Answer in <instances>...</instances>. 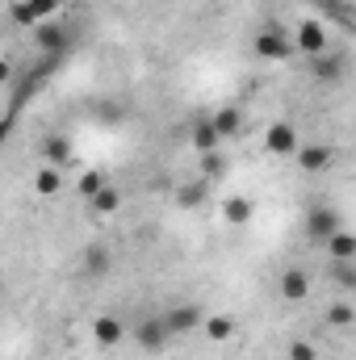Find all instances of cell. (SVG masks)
I'll return each mask as SVG.
<instances>
[{"label":"cell","mask_w":356,"mask_h":360,"mask_svg":"<svg viewBox=\"0 0 356 360\" xmlns=\"http://www.w3.org/2000/svg\"><path fill=\"white\" fill-rule=\"evenodd\" d=\"M293 160H298V168H302V172H323V168H331L336 147H327V143H302Z\"/></svg>","instance_id":"30bf717a"},{"label":"cell","mask_w":356,"mask_h":360,"mask_svg":"<svg viewBox=\"0 0 356 360\" xmlns=\"http://www.w3.org/2000/svg\"><path fill=\"white\" fill-rule=\"evenodd\" d=\"M164 323H168V331L172 335H189V331H197L201 323H205V310L201 306H172V310H164Z\"/></svg>","instance_id":"9c48e42d"},{"label":"cell","mask_w":356,"mask_h":360,"mask_svg":"<svg viewBox=\"0 0 356 360\" xmlns=\"http://www.w3.org/2000/svg\"><path fill=\"white\" fill-rule=\"evenodd\" d=\"M210 117H214L222 143H227V139H239V130H243V113H239L235 105H227V109H218V113H210Z\"/></svg>","instance_id":"d6986e66"},{"label":"cell","mask_w":356,"mask_h":360,"mask_svg":"<svg viewBox=\"0 0 356 360\" xmlns=\"http://www.w3.org/2000/svg\"><path fill=\"white\" fill-rule=\"evenodd\" d=\"M193 147H197V155L222 151V134H218L214 117H197V122H193Z\"/></svg>","instance_id":"7c38bea8"},{"label":"cell","mask_w":356,"mask_h":360,"mask_svg":"<svg viewBox=\"0 0 356 360\" xmlns=\"http://www.w3.org/2000/svg\"><path fill=\"white\" fill-rule=\"evenodd\" d=\"M252 214H256L252 197H227V201H222V218H227L231 226H248V222H252Z\"/></svg>","instance_id":"ac0fdd59"},{"label":"cell","mask_w":356,"mask_h":360,"mask_svg":"<svg viewBox=\"0 0 356 360\" xmlns=\"http://www.w3.org/2000/svg\"><path fill=\"white\" fill-rule=\"evenodd\" d=\"M201 176H205V180H222V176H227V160H222V151L201 155Z\"/></svg>","instance_id":"d4e9b609"},{"label":"cell","mask_w":356,"mask_h":360,"mask_svg":"<svg viewBox=\"0 0 356 360\" xmlns=\"http://www.w3.org/2000/svg\"><path fill=\"white\" fill-rule=\"evenodd\" d=\"M84 272H89L92 281L109 276V272H113V252H109L105 243H89V248H84Z\"/></svg>","instance_id":"9a60e30c"},{"label":"cell","mask_w":356,"mask_h":360,"mask_svg":"<svg viewBox=\"0 0 356 360\" xmlns=\"http://www.w3.org/2000/svg\"><path fill=\"white\" fill-rule=\"evenodd\" d=\"M30 38H34V46L38 51H46V55H63L68 51V25L63 21H42V25H34L30 30Z\"/></svg>","instance_id":"8992f818"},{"label":"cell","mask_w":356,"mask_h":360,"mask_svg":"<svg viewBox=\"0 0 356 360\" xmlns=\"http://www.w3.org/2000/svg\"><path fill=\"white\" fill-rule=\"evenodd\" d=\"M293 46L302 51V55H327L331 51V42H327V30L314 21V17H306V21H298V30H293Z\"/></svg>","instance_id":"3957f363"},{"label":"cell","mask_w":356,"mask_h":360,"mask_svg":"<svg viewBox=\"0 0 356 360\" xmlns=\"http://www.w3.org/2000/svg\"><path fill=\"white\" fill-rule=\"evenodd\" d=\"M323 248H327V256H331V260H356V235H352V231H336Z\"/></svg>","instance_id":"ffe728a7"},{"label":"cell","mask_w":356,"mask_h":360,"mask_svg":"<svg viewBox=\"0 0 356 360\" xmlns=\"http://www.w3.org/2000/svg\"><path fill=\"white\" fill-rule=\"evenodd\" d=\"M59 8H63V0H21V4H13V21L34 30L42 21H55Z\"/></svg>","instance_id":"5b68a950"},{"label":"cell","mask_w":356,"mask_h":360,"mask_svg":"<svg viewBox=\"0 0 356 360\" xmlns=\"http://www.w3.org/2000/svg\"><path fill=\"white\" fill-rule=\"evenodd\" d=\"M289 360H319V348L306 344V340H298V344H289Z\"/></svg>","instance_id":"4316f807"},{"label":"cell","mask_w":356,"mask_h":360,"mask_svg":"<svg viewBox=\"0 0 356 360\" xmlns=\"http://www.w3.org/2000/svg\"><path fill=\"white\" fill-rule=\"evenodd\" d=\"M92 340H96L101 348H117V344L126 340L122 319H117V314H96V319H92Z\"/></svg>","instance_id":"8fae6325"},{"label":"cell","mask_w":356,"mask_h":360,"mask_svg":"<svg viewBox=\"0 0 356 360\" xmlns=\"http://www.w3.org/2000/svg\"><path fill=\"white\" fill-rule=\"evenodd\" d=\"M105 184H109V180H105L101 172H96V168H92V172H84V176H80V184H76V188H80V197H89V201H92V197H96Z\"/></svg>","instance_id":"484cf974"},{"label":"cell","mask_w":356,"mask_h":360,"mask_svg":"<svg viewBox=\"0 0 356 360\" xmlns=\"http://www.w3.org/2000/svg\"><path fill=\"white\" fill-rule=\"evenodd\" d=\"M63 168H55V164H42L38 172H34V193L38 197H55V193H63Z\"/></svg>","instance_id":"2e32d148"},{"label":"cell","mask_w":356,"mask_h":360,"mask_svg":"<svg viewBox=\"0 0 356 360\" xmlns=\"http://www.w3.org/2000/svg\"><path fill=\"white\" fill-rule=\"evenodd\" d=\"M205 188H210V180H205V176L180 180V184H177V205H180V210H197V205L205 201Z\"/></svg>","instance_id":"e0dca14e"},{"label":"cell","mask_w":356,"mask_h":360,"mask_svg":"<svg viewBox=\"0 0 356 360\" xmlns=\"http://www.w3.org/2000/svg\"><path fill=\"white\" fill-rule=\"evenodd\" d=\"M336 231H344V222H340V214H336V210L314 205V210L306 214V239H310V243H327Z\"/></svg>","instance_id":"277c9868"},{"label":"cell","mask_w":356,"mask_h":360,"mask_svg":"<svg viewBox=\"0 0 356 360\" xmlns=\"http://www.w3.org/2000/svg\"><path fill=\"white\" fill-rule=\"evenodd\" d=\"M168 340H172V331H168L164 314H143L134 323V348H143L147 356H160L168 348Z\"/></svg>","instance_id":"6da1fadb"},{"label":"cell","mask_w":356,"mask_h":360,"mask_svg":"<svg viewBox=\"0 0 356 360\" xmlns=\"http://www.w3.org/2000/svg\"><path fill=\"white\" fill-rule=\"evenodd\" d=\"M252 46H256V55H260V59H272V63H281V59H289V55L298 51V46H293V42H289V38H285V34H281L276 25L260 30Z\"/></svg>","instance_id":"52a82bcc"},{"label":"cell","mask_w":356,"mask_h":360,"mask_svg":"<svg viewBox=\"0 0 356 360\" xmlns=\"http://www.w3.org/2000/svg\"><path fill=\"white\" fill-rule=\"evenodd\" d=\"M201 331H205V340H210V344H227V340H235V335H239V323H235L231 314H205Z\"/></svg>","instance_id":"5bb4252c"},{"label":"cell","mask_w":356,"mask_h":360,"mask_svg":"<svg viewBox=\"0 0 356 360\" xmlns=\"http://www.w3.org/2000/svg\"><path fill=\"white\" fill-rule=\"evenodd\" d=\"M331 285H340V289L356 293V264L352 260H331Z\"/></svg>","instance_id":"603a6c76"},{"label":"cell","mask_w":356,"mask_h":360,"mask_svg":"<svg viewBox=\"0 0 356 360\" xmlns=\"http://www.w3.org/2000/svg\"><path fill=\"white\" fill-rule=\"evenodd\" d=\"M310 76H314L319 84H340V80L348 76V59H344L340 51H327V55H314V59H310Z\"/></svg>","instance_id":"ba28073f"},{"label":"cell","mask_w":356,"mask_h":360,"mask_svg":"<svg viewBox=\"0 0 356 360\" xmlns=\"http://www.w3.org/2000/svg\"><path fill=\"white\" fill-rule=\"evenodd\" d=\"M42 155H46V164H55V168H68V160H72V147H68V139L51 134V139L42 143Z\"/></svg>","instance_id":"44dd1931"},{"label":"cell","mask_w":356,"mask_h":360,"mask_svg":"<svg viewBox=\"0 0 356 360\" xmlns=\"http://www.w3.org/2000/svg\"><path fill=\"white\" fill-rule=\"evenodd\" d=\"M92 210H96L101 218H109V214H117V210H122V193H117L113 184H105V188H101V193L92 197Z\"/></svg>","instance_id":"7402d4cb"},{"label":"cell","mask_w":356,"mask_h":360,"mask_svg":"<svg viewBox=\"0 0 356 360\" xmlns=\"http://www.w3.org/2000/svg\"><path fill=\"white\" fill-rule=\"evenodd\" d=\"M327 323H331V327H352L356 306L352 302H331V306H327Z\"/></svg>","instance_id":"cb8c5ba5"},{"label":"cell","mask_w":356,"mask_h":360,"mask_svg":"<svg viewBox=\"0 0 356 360\" xmlns=\"http://www.w3.org/2000/svg\"><path fill=\"white\" fill-rule=\"evenodd\" d=\"M276 289H281L285 302H306V293H310V276H306V269H285Z\"/></svg>","instance_id":"4fadbf2b"},{"label":"cell","mask_w":356,"mask_h":360,"mask_svg":"<svg viewBox=\"0 0 356 360\" xmlns=\"http://www.w3.org/2000/svg\"><path fill=\"white\" fill-rule=\"evenodd\" d=\"M298 147H302V134H298L293 122H272V126L265 130V151L268 155L289 160V155H298Z\"/></svg>","instance_id":"7a4b0ae2"}]
</instances>
